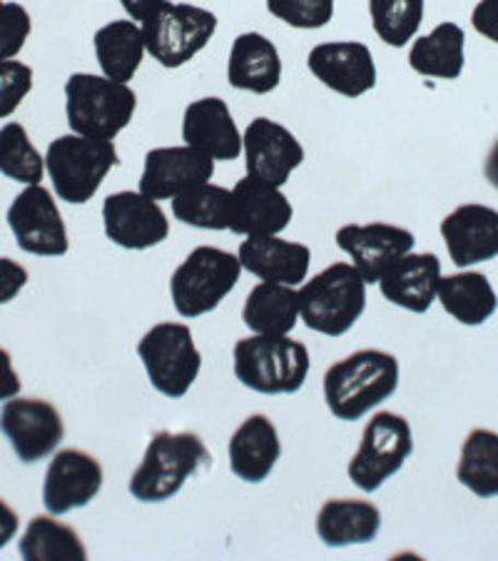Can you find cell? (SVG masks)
Here are the masks:
<instances>
[{
  "label": "cell",
  "instance_id": "6da1fadb",
  "mask_svg": "<svg viewBox=\"0 0 498 561\" xmlns=\"http://www.w3.org/2000/svg\"><path fill=\"white\" fill-rule=\"evenodd\" d=\"M398 387V362L382 350H359L344 357L324 375V400L341 422H357Z\"/></svg>",
  "mask_w": 498,
  "mask_h": 561
},
{
  "label": "cell",
  "instance_id": "7a4b0ae2",
  "mask_svg": "<svg viewBox=\"0 0 498 561\" xmlns=\"http://www.w3.org/2000/svg\"><path fill=\"white\" fill-rule=\"evenodd\" d=\"M212 465L210 449L195 432H158L150 439L140 467L130 479V494L138 502H167L183 490L189 477Z\"/></svg>",
  "mask_w": 498,
  "mask_h": 561
},
{
  "label": "cell",
  "instance_id": "3957f363",
  "mask_svg": "<svg viewBox=\"0 0 498 561\" xmlns=\"http://www.w3.org/2000/svg\"><path fill=\"white\" fill-rule=\"evenodd\" d=\"M310 350L287 334H255L234 345V377L259 394H294L310 375Z\"/></svg>",
  "mask_w": 498,
  "mask_h": 561
},
{
  "label": "cell",
  "instance_id": "277c9868",
  "mask_svg": "<svg viewBox=\"0 0 498 561\" xmlns=\"http://www.w3.org/2000/svg\"><path fill=\"white\" fill-rule=\"evenodd\" d=\"M367 307V279L349 262H334L299 289V317L320 334L341 337Z\"/></svg>",
  "mask_w": 498,
  "mask_h": 561
},
{
  "label": "cell",
  "instance_id": "5b68a950",
  "mask_svg": "<svg viewBox=\"0 0 498 561\" xmlns=\"http://www.w3.org/2000/svg\"><path fill=\"white\" fill-rule=\"evenodd\" d=\"M138 95L128 83L105 76L76 72L66 83V115L72 133L113 142L128 128Z\"/></svg>",
  "mask_w": 498,
  "mask_h": 561
},
{
  "label": "cell",
  "instance_id": "8992f818",
  "mask_svg": "<svg viewBox=\"0 0 498 561\" xmlns=\"http://www.w3.org/2000/svg\"><path fill=\"white\" fill-rule=\"evenodd\" d=\"M120 162L115 145L85 135H62L45 152L53 190L62 203L85 205L97 195L105 175Z\"/></svg>",
  "mask_w": 498,
  "mask_h": 561
},
{
  "label": "cell",
  "instance_id": "52a82bcc",
  "mask_svg": "<svg viewBox=\"0 0 498 561\" xmlns=\"http://www.w3.org/2000/svg\"><path fill=\"white\" fill-rule=\"evenodd\" d=\"M240 273L242 262L232 252L220 248L193 250L170 279L177 314L193 320V317L212 312L240 283Z\"/></svg>",
  "mask_w": 498,
  "mask_h": 561
},
{
  "label": "cell",
  "instance_id": "ba28073f",
  "mask_svg": "<svg viewBox=\"0 0 498 561\" xmlns=\"http://www.w3.org/2000/svg\"><path fill=\"white\" fill-rule=\"evenodd\" d=\"M217 31V15L189 3H162L142 21L144 50L162 68H179L193 60Z\"/></svg>",
  "mask_w": 498,
  "mask_h": 561
},
{
  "label": "cell",
  "instance_id": "9c48e42d",
  "mask_svg": "<svg viewBox=\"0 0 498 561\" xmlns=\"http://www.w3.org/2000/svg\"><path fill=\"white\" fill-rule=\"evenodd\" d=\"M138 355L148 369L152 387L170 400H183L202 367V355L195 347L193 332L183 322H160L144 332Z\"/></svg>",
  "mask_w": 498,
  "mask_h": 561
},
{
  "label": "cell",
  "instance_id": "30bf717a",
  "mask_svg": "<svg viewBox=\"0 0 498 561\" xmlns=\"http://www.w3.org/2000/svg\"><path fill=\"white\" fill-rule=\"evenodd\" d=\"M412 427L402 414L379 412L367 422L361 445L349 461V479L361 492H377L412 457Z\"/></svg>",
  "mask_w": 498,
  "mask_h": 561
},
{
  "label": "cell",
  "instance_id": "8fae6325",
  "mask_svg": "<svg viewBox=\"0 0 498 561\" xmlns=\"http://www.w3.org/2000/svg\"><path fill=\"white\" fill-rule=\"evenodd\" d=\"M8 225L18 248L38 257H62L70 248L66 220L43 185H28L8 207Z\"/></svg>",
  "mask_w": 498,
  "mask_h": 561
},
{
  "label": "cell",
  "instance_id": "7c38bea8",
  "mask_svg": "<svg viewBox=\"0 0 498 561\" xmlns=\"http://www.w3.org/2000/svg\"><path fill=\"white\" fill-rule=\"evenodd\" d=\"M0 432L11 442L15 457L35 465L56 451L66 434L60 412L45 400H8L0 410Z\"/></svg>",
  "mask_w": 498,
  "mask_h": 561
},
{
  "label": "cell",
  "instance_id": "4fadbf2b",
  "mask_svg": "<svg viewBox=\"0 0 498 561\" xmlns=\"http://www.w3.org/2000/svg\"><path fill=\"white\" fill-rule=\"evenodd\" d=\"M107 240L125 250H150L167 240L170 222L158 201L142 193H115L103 203Z\"/></svg>",
  "mask_w": 498,
  "mask_h": 561
},
{
  "label": "cell",
  "instance_id": "5bb4252c",
  "mask_svg": "<svg viewBox=\"0 0 498 561\" xmlns=\"http://www.w3.org/2000/svg\"><path fill=\"white\" fill-rule=\"evenodd\" d=\"M242 152L247 175L257 178L262 183L282 187L289 175L304 162V148L289 133L269 117H255L242 135Z\"/></svg>",
  "mask_w": 498,
  "mask_h": 561
},
{
  "label": "cell",
  "instance_id": "9a60e30c",
  "mask_svg": "<svg viewBox=\"0 0 498 561\" xmlns=\"http://www.w3.org/2000/svg\"><path fill=\"white\" fill-rule=\"evenodd\" d=\"M215 175V160L207 152L177 145V148H155L144 156L140 193L152 201H175Z\"/></svg>",
  "mask_w": 498,
  "mask_h": 561
},
{
  "label": "cell",
  "instance_id": "2e32d148",
  "mask_svg": "<svg viewBox=\"0 0 498 561\" xmlns=\"http://www.w3.org/2000/svg\"><path fill=\"white\" fill-rule=\"evenodd\" d=\"M337 245L351 257L367 285H374L394 262L409 255L416 238L409 230L389 222L344 225L337 230Z\"/></svg>",
  "mask_w": 498,
  "mask_h": 561
},
{
  "label": "cell",
  "instance_id": "e0dca14e",
  "mask_svg": "<svg viewBox=\"0 0 498 561\" xmlns=\"http://www.w3.org/2000/svg\"><path fill=\"white\" fill-rule=\"evenodd\" d=\"M103 490V465L83 449H62L53 457L43 484V504L50 514L88 506Z\"/></svg>",
  "mask_w": 498,
  "mask_h": 561
},
{
  "label": "cell",
  "instance_id": "ac0fdd59",
  "mask_svg": "<svg viewBox=\"0 0 498 561\" xmlns=\"http://www.w3.org/2000/svg\"><path fill=\"white\" fill-rule=\"evenodd\" d=\"M312 76L344 98H361L377 85L374 56L364 43H322L306 58Z\"/></svg>",
  "mask_w": 498,
  "mask_h": 561
},
{
  "label": "cell",
  "instance_id": "d6986e66",
  "mask_svg": "<svg viewBox=\"0 0 498 561\" xmlns=\"http://www.w3.org/2000/svg\"><path fill=\"white\" fill-rule=\"evenodd\" d=\"M292 203L275 185L247 175L232 187L230 230L234 234H242V238L279 234L292 222Z\"/></svg>",
  "mask_w": 498,
  "mask_h": 561
},
{
  "label": "cell",
  "instance_id": "ffe728a7",
  "mask_svg": "<svg viewBox=\"0 0 498 561\" xmlns=\"http://www.w3.org/2000/svg\"><path fill=\"white\" fill-rule=\"evenodd\" d=\"M441 238L456 267L494 260L498 257V210L476 203L461 205L443 217Z\"/></svg>",
  "mask_w": 498,
  "mask_h": 561
},
{
  "label": "cell",
  "instance_id": "44dd1931",
  "mask_svg": "<svg viewBox=\"0 0 498 561\" xmlns=\"http://www.w3.org/2000/svg\"><path fill=\"white\" fill-rule=\"evenodd\" d=\"M238 257L242 270L259 277L262 283L294 287L306 279L312 252L302 242L282 240L277 234H259V238H244Z\"/></svg>",
  "mask_w": 498,
  "mask_h": 561
},
{
  "label": "cell",
  "instance_id": "7402d4cb",
  "mask_svg": "<svg viewBox=\"0 0 498 561\" xmlns=\"http://www.w3.org/2000/svg\"><path fill=\"white\" fill-rule=\"evenodd\" d=\"M183 140L189 148L207 152L212 160L230 162L242 156V135L222 98H202L187 105Z\"/></svg>",
  "mask_w": 498,
  "mask_h": 561
},
{
  "label": "cell",
  "instance_id": "603a6c76",
  "mask_svg": "<svg viewBox=\"0 0 498 561\" xmlns=\"http://www.w3.org/2000/svg\"><path fill=\"white\" fill-rule=\"evenodd\" d=\"M441 283V262L433 252H421V255H404L392 267L386 270L379 279L384 300H389L404 310L424 314L437 300Z\"/></svg>",
  "mask_w": 498,
  "mask_h": 561
},
{
  "label": "cell",
  "instance_id": "cb8c5ba5",
  "mask_svg": "<svg viewBox=\"0 0 498 561\" xmlns=\"http://www.w3.org/2000/svg\"><path fill=\"white\" fill-rule=\"evenodd\" d=\"M282 455L277 427L265 414H252L244 420L230 439V467L242 482L259 484L271 474Z\"/></svg>",
  "mask_w": 498,
  "mask_h": 561
},
{
  "label": "cell",
  "instance_id": "d4e9b609",
  "mask_svg": "<svg viewBox=\"0 0 498 561\" xmlns=\"http://www.w3.org/2000/svg\"><path fill=\"white\" fill-rule=\"evenodd\" d=\"M230 85L255 95H267L282 80V60L275 43L262 33H242L234 38L228 62Z\"/></svg>",
  "mask_w": 498,
  "mask_h": 561
},
{
  "label": "cell",
  "instance_id": "484cf974",
  "mask_svg": "<svg viewBox=\"0 0 498 561\" xmlns=\"http://www.w3.org/2000/svg\"><path fill=\"white\" fill-rule=\"evenodd\" d=\"M382 529V512L364 500H329L316 514V537L327 547L369 545Z\"/></svg>",
  "mask_w": 498,
  "mask_h": 561
},
{
  "label": "cell",
  "instance_id": "4316f807",
  "mask_svg": "<svg viewBox=\"0 0 498 561\" xmlns=\"http://www.w3.org/2000/svg\"><path fill=\"white\" fill-rule=\"evenodd\" d=\"M299 320V293L289 285L259 283L242 307V322L255 334H289Z\"/></svg>",
  "mask_w": 498,
  "mask_h": 561
},
{
  "label": "cell",
  "instance_id": "83f0119b",
  "mask_svg": "<svg viewBox=\"0 0 498 561\" xmlns=\"http://www.w3.org/2000/svg\"><path fill=\"white\" fill-rule=\"evenodd\" d=\"M95 56L103 76L130 83L144 58L142 25L130 21H113L95 33Z\"/></svg>",
  "mask_w": 498,
  "mask_h": 561
},
{
  "label": "cell",
  "instance_id": "f1b7e54d",
  "mask_svg": "<svg viewBox=\"0 0 498 561\" xmlns=\"http://www.w3.org/2000/svg\"><path fill=\"white\" fill-rule=\"evenodd\" d=\"M464 43L466 35L456 23H441L412 45L409 66L424 78L456 80L464 70Z\"/></svg>",
  "mask_w": 498,
  "mask_h": 561
},
{
  "label": "cell",
  "instance_id": "f546056e",
  "mask_svg": "<svg viewBox=\"0 0 498 561\" xmlns=\"http://www.w3.org/2000/svg\"><path fill=\"white\" fill-rule=\"evenodd\" d=\"M439 300L443 310L461 324H468V328L484 324L498 307L494 287L482 273H459L441 277Z\"/></svg>",
  "mask_w": 498,
  "mask_h": 561
},
{
  "label": "cell",
  "instance_id": "4dcf8cb0",
  "mask_svg": "<svg viewBox=\"0 0 498 561\" xmlns=\"http://www.w3.org/2000/svg\"><path fill=\"white\" fill-rule=\"evenodd\" d=\"M21 557L25 561H85L88 551L80 534L60 524L56 514L35 517L21 539Z\"/></svg>",
  "mask_w": 498,
  "mask_h": 561
},
{
  "label": "cell",
  "instance_id": "1f68e13d",
  "mask_svg": "<svg viewBox=\"0 0 498 561\" xmlns=\"http://www.w3.org/2000/svg\"><path fill=\"white\" fill-rule=\"evenodd\" d=\"M456 479L482 500L498 496V434L474 430L464 439Z\"/></svg>",
  "mask_w": 498,
  "mask_h": 561
},
{
  "label": "cell",
  "instance_id": "d6a6232c",
  "mask_svg": "<svg viewBox=\"0 0 498 561\" xmlns=\"http://www.w3.org/2000/svg\"><path fill=\"white\" fill-rule=\"evenodd\" d=\"M232 190L202 183L172 201V215L199 230H230Z\"/></svg>",
  "mask_w": 498,
  "mask_h": 561
},
{
  "label": "cell",
  "instance_id": "836d02e7",
  "mask_svg": "<svg viewBox=\"0 0 498 561\" xmlns=\"http://www.w3.org/2000/svg\"><path fill=\"white\" fill-rule=\"evenodd\" d=\"M0 173L25 187L43 183L45 160L21 123H5L0 128Z\"/></svg>",
  "mask_w": 498,
  "mask_h": 561
},
{
  "label": "cell",
  "instance_id": "e575fe53",
  "mask_svg": "<svg viewBox=\"0 0 498 561\" xmlns=\"http://www.w3.org/2000/svg\"><path fill=\"white\" fill-rule=\"evenodd\" d=\"M369 13L382 43L404 48L424 21V0H369Z\"/></svg>",
  "mask_w": 498,
  "mask_h": 561
},
{
  "label": "cell",
  "instance_id": "d590c367",
  "mask_svg": "<svg viewBox=\"0 0 498 561\" xmlns=\"http://www.w3.org/2000/svg\"><path fill=\"white\" fill-rule=\"evenodd\" d=\"M267 11L292 28L316 31L334 18V0H267Z\"/></svg>",
  "mask_w": 498,
  "mask_h": 561
},
{
  "label": "cell",
  "instance_id": "8d00e7d4",
  "mask_svg": "<svg viewBox=\"0 0 498 561\" xmlns=\"http://www.w3.org/2000/svg\"><path fill=\"white\" fill-rule=\"evenodd\" d=\"M33 21L21 3L0 5V62L13 60L31 38Z\"/></svg>",
  "mask_w": 498,
  "mask_h": 561
},
{
  "label": "cell",
  "instance_id": "74e56055",
  "mask_svg": "<svg viewBox=\"0 0 498 561\" xmlns=\"http://www.w3.org/2000/svg\"><path fill=\"white\" fill-rule=\"evenodd\" d=\"M33 90L31 66L18 60L0 62V121L11 117Z\"/></svg>",
  "mask_w": 498,
  "mask_h": 561
},
{
  "label": "cell",
  "instance_id": "f35d334b",
  "mask_svg": "<svg viewBox=\"0 0 498 561\" xmlns=\"http://www.w3.org/2000/svg\"><path fill=\"white\" fill-rule=\"evenodd\" d=\"M28 285V270L11 257H0V305L15 300Z\"/></svg>",
  "mask_w": 498,
  "mask_h": 561
},
{
  "label": "cell",
  "instance_id": "ab89813d",
  "mask_svg": "<svg viewBox=\"0 0 498 561\" xmlns=\"http://www.w3.org/2000/svg\"><path fill=\"white\" fill-rule=\"evenodd\" d=\"M471 25L478 35L498 43V0H482L474 8V15H471Z\"/></svg>",
  "mask_w": 498,
  "mask_h": 561
},
{
  "label": "cell",
  "instance_id": "60d3db41",
  "mask_svg": "<svg viewBox=\"0 0 498 561\" xmlns=\"http://www.w3.org/2000/svg\"><path fill=\"white\" fill-rule=\"evenodd\" d=\"M21 387H23V382L13 367L11 352L0 347V402H8V400H13V397L21 394Z\"/></svg>",
  "mask_w": 498,
  "mask_h": 561
},
{
  "label": "cell",
  "instance_id": "b9f144b4",
  "mask_svg": "<svg viewBox=\"0 0 498 561\" xmlns=\"http://www.w3.org/2000/svg\"><path fill=\"white\" fill-rule=\"evenodd\" d=\"M18 529H21L18 512L5 500H0V549H3L8 541L15 539Z\"/></svg>",
  "mask_w": 498,
  "mask_h": 561
},
{
  "label": "cell",
  "instance_id": "7bdbcfd3",
  "mask_svg": "<svg viewBox=\"0 0 498 561\" xmlns=\"http://www.w3.org/2000/svg\"><path fill=\"white\" fill-rule=\"evenodd\" d=\"M162 3H165V0H120L125 13H128L132 21H138V23H142L144 18L155 13Z\"/></svg>",
  "mask_w": 498,
  "mask_h": 561
},
{
  "label": "cell",
  "instance_id": "ee69618b",
  "mask_svg": "<svg viewBox=\"0 0 498 561\" xmlns=\"http://www.w3.org/2000/svg\"><path fill=\"white\" fill-rule=\"evenodd\" d=\"M484 175H486L488 183H491L498 190V140L494 142L491 152H488L486 165H484Z\"/></svg>",
  "mask_w": 498,
  "mask_h": 561
},
{
  "label": "cell",
  "instance_id": "f6af8a7d",
  "mask_svg": "<svg viewBox=\"0 0 498 561\" xmlns=\"http://www.w3.org/2000/svg\"><path fill=\"white\" fill-rule=\"evenodd\" d=\"M0 5H3V0H0Z\"/></svg>",
  "mask_w": 498,
  "mask_h": 561
}]
</instances>
